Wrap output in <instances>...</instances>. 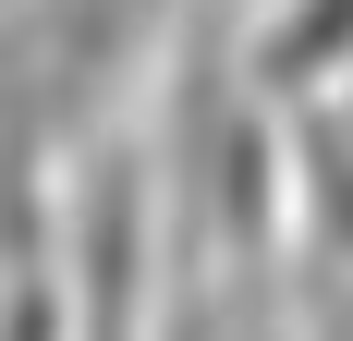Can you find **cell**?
Segmentation results:
<instances>
[{"label":"cell","instance_id":"cell-1","mask_svg":"<svg viewBox=\"0 0 353 341\" xmlns=\"http://www.w3.org/2000/svg\"><path fill=\"white\" fill-rule=\"evenodd\" d=\"M61 305L73 341H146L159 305V159L146 146H98L61 207Z\"/></svg>","mask_w":353,"mask_h":341},{"label":"cell","instance_id":"cell-3","mask_svg":"<svg viewBox=\"0 0 353 341\" xmlns=\"http://www.w3.org/2000/svg\"><path fill=\"white\" fill-rule=\"evenodd\" d=\"M292 207L317 232V269L353 280V122L341 110H305L292 122Z\"/></svg>","mask_w":353,"mask_h":341},{"label":"cell","instance_id":"cell-2","mask_svg":"<svg viewBox=\"0 0 353 341\" xmlns=\"http://www.w3.org/2000/svg\"><path fill=\"white\" fill-rule=\"evenodd\" d=\"M244 86L268 110H329L353 86V0H268L244 37Z\"/></svg>","mask_w":353,"mask_h":341}]
</instances>
